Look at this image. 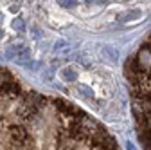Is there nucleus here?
<instances>
[{
    "label": "nucleus",
    "instance_id": "nucleus-1",
    "mask_svg": "<svg viewBox=\"0 0 151 150\" xmlns=\"http://www.w3.org/2000/svg\"><path fill=\"white\" fill-rule=\"evenodd\" d=\"M137 136L144 150H151V36L126 63Z\"/></svg>",
    "mask_w": 151,
    "mask_h": 150
},
{
    "label": "nucleus",
    "instance_id": "nucleus-2",
    "mask_svg": "<svg viewBox=\"0 0 151 150\" xmlns=\"http://www.w3.org/2000/svg\"><path fill=\"white\" fill-rule=\"evenodd\" d=\"M13 27L20 31V29H24V22H22V20H14V22H13Z\"/></svg>",
    "mask_w": 151,
    "mask_h": 150
}]
</instances>
